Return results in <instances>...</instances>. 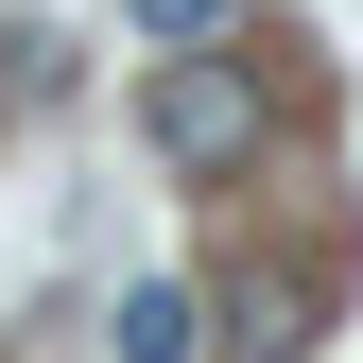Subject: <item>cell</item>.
Masks as SVG:
<instances>
[{
	"label": "cell",
	"mask_w": 363,
	"mask_h": 363,
	"mask_svg": "<svg viewBox=\"0 0 363 363\" xmlns=\"http://www.w3.org/2000/svg\"><path fill=\"white\" fill-rule=\"evenodd\" d=\"M139 139H156L173 173H242L259 139H277V104H259L242 52H208V35H191V52H156V86H139Z\"/></svg>",
	"instance_id": "cell-1"
},
{
	"label": "cell",
	"mask_w": 363,
	"mask_h": 363,
	"mask_svg": "<svg viewBox=\"0 0 363 363\" xmlns=\"http://www.w3.org/2000/svg\"><path fill=\"white\" fill-rule=\"evenodd\" d=\"M104 346H121V363H208V294H191V277H121Z\"/></svg>",
	"instance_id": "cell-2"
},
{
	"label": "cell",
	"mask_w": 363,
	"mask_h": 363,
	"mask_svg": "<svg viewBox=\"0 0 363 363\" xmlns=\"http://www.w3.org/2000/svg\"><path fill=\"white\" fill-rule=\"evenodd\" d=\"M225 363H311V277H242L225 294Z\"/></svg>",
	"instance_id": "cell-3"
},
{
	"label": "cell",
	"mask_w": 363,
	"mask_h": 363,
	"mask_svg": "<svg viewBox=\"0 0 363 363\" xmlns=\"http://www.w3.org/2000/svg\"><path fill=\"white\" fill-rule=\"evenodd\" d=\"M225 18H242V0H139V35H156V52H191V35H225Z\"/></svg>",
	"instance_id": "cell-4"
}]
</instances>
